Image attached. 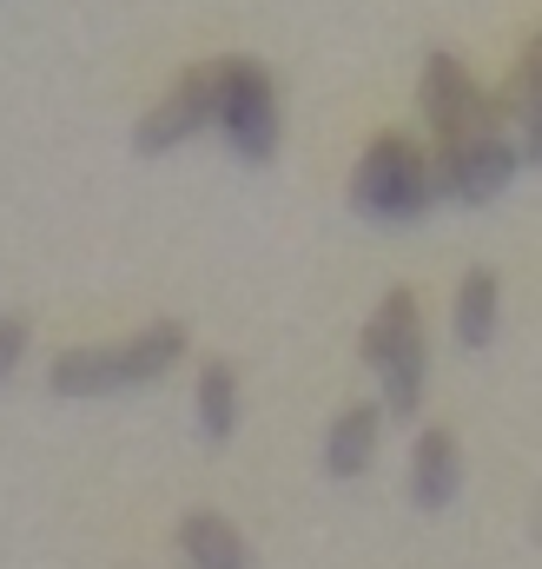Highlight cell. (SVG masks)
Returning <instances> with one entry per match:
<instances>
[{"label":"cell","mask_w":542,"mask_h":569,"mask_svg":"<svg viewBox=\"0 0 542 569\" xmlns=\"http://www.w3.org/2000/svg\"><path fill=\"white\" fill-rule=\"evenodd\" d=\"M205 93H212V120L225 146L245 159V166H265L278 152V87L259 60H219L205 67Z\"/></svg>","instance_id":"cell-1"},{"label":"cell","mask_w":542,"mask_h":569,"mask_svg":"<svg viewBox=\"0 0 542 569\" xmlns=\"http://www.w3.org/2000/svg\"><path fill=\"white\" fill-rule=\"evenodd\" d=\"M436 166L416 152L410 140H371V152L358 159V179H351V206L371 219V226H410L436 206Z\"/></svg>","instance_id":"cell-2"},{"label":"cell","mask_w":542,"mask_h":569,"mask_svg":"<svg viewBox=\"0 0 542 569\" xmlns=\"http://www.w3.org/2000/svg\"><path fill=\"white\" fill-rule=\"evenodd\" d=\"M364 365L384 378V405L391 418H410L423 398V318L410 291H384V305L364 325Z\"/></svg>","instance_id":"cell-3"},{"label":"cell","mask_w":542,"mask_h":569,"mask_svg":"<svg viewBox=\"0 0 542 569\" xmlns=\"http://www.w3.org/2000/svg\"><path fill=\"white\" fill-rule=\"evenodd\" d=\"M516 166H523V152H516V140H503V127H476L463 140H443L436 192L463 199V206H483V199H496L516 179Z\"/></svg>","instance_id":"cell-4"},{"label":"cell","mask_w":542,"mask_h":569,"mask_svg":"<svg viewBox=\"0 0 542 569\" xmlns=\"http://www.w3.org/2000/svg\"><path fill=\"white\" fill-rule=\"evenodd\" d=\"M416 107H423V120H430L436 140H463V133H476V127H496V113H503V107L470 80V67L450 60V53H430V60H423Z\"/></svg>","instance_id":"cell-5"},{"label":"cell","mask_w":542,"mask_h":569,"mask_svg":"<svg viewBox=\"0 0 542 569\" xmlns=\"http://www.w3.org/2000/svg\"><path fill=\"white\" fill-rule=\"evenodd\" d=\"M212 120V93H205V67H192L145 120H139V133H133V146L139 152H172V146H185L199 127Z\"/></svg>","instance_id":"cell-6"},{"label":"cell","mask_w":542,"mask_h":569,"mask_svg":"<svg viewBox=\"0 0 542 569\" xmlns=\"http://www.w3.org/2000/svg\"><path fill=\"white\" fill-rule=\"evenodd\" d=\"M463 483V463H456V437L450 430H423L416 437V457H410V497L416 510H443Z\"/></svg>","instance_id":"cell-7"},{"label":"cell","mask_w":542,"mask_h":569,"mask_svg":"<svg viewBox=\"0 0 542 569\" xmlns=\"http://www.w3.org/2000/svg\"><path fill=\"white\" fill-rule=\"evenodd\" d=\"M378 437H384L378 405H351V411L331 425V437H324V470H331V477H364L371 457H378Z\"/></svg>","instance_id":"cell-8"},{"label":"cell","mask_w":542,"mask_h":569,"mask_svg":"<svg viewBox=\"0 0 542 569\" xmlns=\"http://www.w3.org/2000/svg\"><path fill=\"white\" fill-rule=\"evenodd\" d=\"M179 550H185L192 569H252L245 537H239L225 517H212V510H192V517L179 523Z\"/></svg>","instance_id":"cell-9"},{"label":"cell","mask_w":542,"mask_h":569,"mask_svg":"<svg viewBox=\"0 0 542 569\" xmlns=\"http://www.w3.org/2000/svg\"><path fill=\"white\" fill-rule=\"evenodd\" d=\"M47 385L60 398H107V391H127V371H120V351H60Z\"/></svg>","instance_id":"cell-10"},{"label":"cell","mask_w":542,"mask_h":569,"mask_svg":"<svg viewBox=\"0 0 542 569\" xmlns=\"http://www.w3.org/2000/svg\"><path fill=\"white\" fill-rule=\"evenodd\" d=\"M113 351H120V371H127V385H152L159 371H172V365L185 358V325H179V318H159V325H145L139 338L113 345Z\"/></svg>","instance_id":"cell-11"},{"label":"cell","mask_w":542,"mask_h":569,"mask_svg":"<svg viewBox=\"0 0 542 569\" xmlns=\"http://www.w3.org/2000/svg\"><path fill=\"white\" fill-rule=\"evenodd\" d=\"M496 318H503V284H496V272H470L463 279V291H456V338L470 345V351H483L490 338H496Z\"/></svg>","instance_id":"cell-12"},{"label":"cell","mask_w":542,"mask_h":569,"mask_svg":"<svg viewBox=\"0 0 542 569\" xmlns=\"http://www.w3.org/2000/svg\"><path fill=\"white\" fill-rule=\"evenodd\" d=\"M199 430H205V443H225L239 430V371L232 365L199 371Z\"/></svg>","instance_id":"cell-13"},{"label":"cell","mask_w":542,"mask_h":569,"mask_svg":"<svg viewBox=\"0 0 542 569\" xmlns=\"http://www.w3.org/2000/svg\"><path fill=\"white\" fill-rule=\"evenodd\" d=\"M20 358H27V318H0V385L13 378Z\"/></svg>","instance_id":"cell-14"}]
</instances>
